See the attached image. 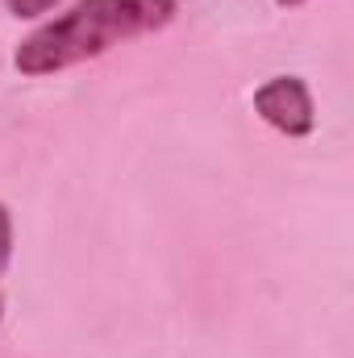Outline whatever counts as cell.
<instances>
[{
  "mask_svg": "<svg viewBox=\"0 0 354 358\" xmlns=\"http://www.w3.org/2000/svg\"><path fill=\"white\" fill-rule=\"evenodd\" d=\"M179 13V0H80L63 17L38 25L13 55L17 71L29 80L67 71L96 55L163 29Z\"/></svg>",
  "mask_w": 354,
  "mask_h": 358,
  "instance_id": "6da1fadb",
  "label": "cell"
},
{
  "mask_svg": "<svg viewBox=\"0 0 354 358\" xmlns=\"http://www.w3.org/2000/svg\"><path fill=\"white\" fill-rule=\"evenodd\" d=\"M255 113L263 117L271 129L288 134V138H309L317 125V108H313V92L300 76H275L255 92Z\"/></svg>",
  "mask_w": 354,
  "mask_h": 358,
  "instance_id": "7a4b0ae2",
  "label": "cell"
},
{
  "mask_svg": "<svg viewBox=\"0 0 354 358\" xmlns=\"http://www.w3.org/2000/svg\"><path fill=\"white\" fill-rule=\"evenodd\" d=\"M4 4H8L13 17H42V13H50L59 0H4Z\"/></svg>",
  "mask_w": 354,
  "mask_h": 358,
  "instance_id": "3957f363",
  "label": "cell"
},
{
  "mask_svg": "<svg viewBox=\"0 0 354 358\" xmlns=\"http://www.w3.org/2000/svg\"><path fill=\"white\" fill-rule=\"evenodd\" d=\"M8 259H13V217L0 204V271L8 267Z\"/></svg>",
  "mask_w": 354,
  "mask_h": 358,
  "instance_id": "277c9868",
  "label": "cell"
},
{
  "mask_svg": "<svg viewBox=\"0 0 354 358\" xmlns=\"http://www.w3.org/2000/svg\"><path fill=\"white\" fill-rule=\"evenodd\" d=\"M279 8H296V4H304V0H275Z\"/></svg>",
  "mask_w": 354,
  "mask_h": 358,
  "instance_id": "5b68a950",
  "label": "cell"
},
{
  "mask_svg": "<svg viewBox=\"0 0 354 358\" xmlns=\"http://www.w3.org/2000/svg\"><path fill=\"white\" fill-rule=\"evenodd\" d=\"M0 317H4V304H0Z\"/></svg>",
  "mask_w": 354,
  "mask_h": 358,
  "instance_id": "8992f818",
  "label": "cell"
}]
</instances>
